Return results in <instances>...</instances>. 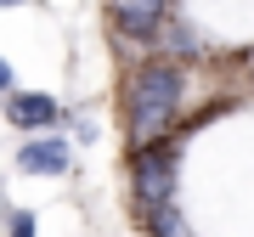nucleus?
Masks as SVG:
<instances>
[{
  "label": "nucleus",
  "instance_id": "nucleus-8",
  "mask_svg": "<svg viewBox=\"0 0 254 237\" xmlns=\"http://www.w3.org/2000/svg\"><path fill=\"white\" fill-rule=\"evenodd\" d=\"M6 226H11V237H34V215H28V209H11Z\"/></svg>",
  "mask_w": 254,
  "mask_h": 237
},
{
  "label": "nucleus",
  "instance_id": "nucleus-4",
  "mask_svg": "<svg viewBox=\"0 0 254 237\" xmlns=\"http://www.w3.org/2000/svg\"><path fill=\"white\" fill-rule=\"evenodd\" d=\"M6 118L17 130H51L57 118H63V108H57V96H46V91H6Z\"/></svg>",
  "mask_w": 254,
  "mask_h": 237
},
{
  "label": "nucleus",
  "instance_id": "nucleus-2",
  "mask_svg": "<svg viewBox=\"0 0 254 237\" xmlns=\"http://www.w3.org/2000/svg\"><path fill=\"white\" fill-rule=\"evenodd\" d=\"M175 175H181V147L170 136L130 147V181H136V215L147 220L153 209L175 203Z\"/></svg>",
  "mask_w": 254,
  "mask_h": 237
},
{
  "label": "nucleus",
  "instance_id": "nucleus-3",
  "mask_svg": "<svg viewBox=\"0 0 254 237\" xmlns=\"http://www.w3.org/2000/svg\"><path fill=\"white\" fill-rule=\"evenodd\" d=\"M113 28L119 34H136V40H158V23L170 11V0H108Z\"/></svg>",
  "mask_w": 254,
  "mask_h": 237
},
{
  "label": "nucleus",
  "instance_id": "nucleus-6",
  "mask_svg": "<svg viewBox=\"0 0 254 237\" xmlns=\"http://www.w3.org/2000/svg\"><path fill=\"white\" fill-rule=\"evenodd\" d=\"M147 232L153 237H192V226L181 220V203H164V209L147 215Z\"/></svg>",
  "mask_w": 254,
  "mask_h": 237
},
{
  "label": "nucleus",
  "instance_id": "nucleus-7",
  "mask_svg": "<svg viewBox=\"0 0 254 237\" xmlns=\"http://www.w3.org/2000/svg\"><path fill=\"white\" fill-rule=\"evenodd\" d=\"M198 46H203V40H198V28H192L187 17H175L170 28H164V51H170V57H192Z\"/></svg>",
  "mask_w": 254,
  "mask_h": 237
},
{
  "label": "nucleus",
  "instance_id": "nucleus-5",
  "mask_svg": "<svg viewBox=\"0 0 254 237\" xmlns=\"http://www.w3.org/2000/svg\"><path fill=\"white\" fill-rule=\"evenodd\" d=\"M68 164H73V153H68L63 136H34V141L17 147V170L23 175H68Z\"/></svg>",
  "mask_w": 254,
  "mask_h": 237
},
{
  "label": "nucleus",
  "instance_id": "nucleus-1",
  "mask_svg": "<svg viewBox=\"0 0 254 237\" xmlns=\"http://www.w3.org/2000/svg\"><path fill=\"white\" fill-rule=\"evenodd\" d=\"M181 96H187V68L175 57H153L130 73L125 85V124H130V147L158 141L164 130L181 118Z\"/></svg>",
  "mask_w": 254,
  "mask_h": 237
},
{
  "label": "nucleus",
  "instance_id": "nucleus-9",
  "mask_svg": "<svg viewBox=\"0 0 254 237\" xmlns=\"http://www.w3.org/2000/svg\"><path fill=\"white\" fill-rule=\"evenodd\" d=\"M6 6H17V0H6Z\"/></svg>",
  "mask_w": 254,
  "mask_h": 237
}]
</instances>
